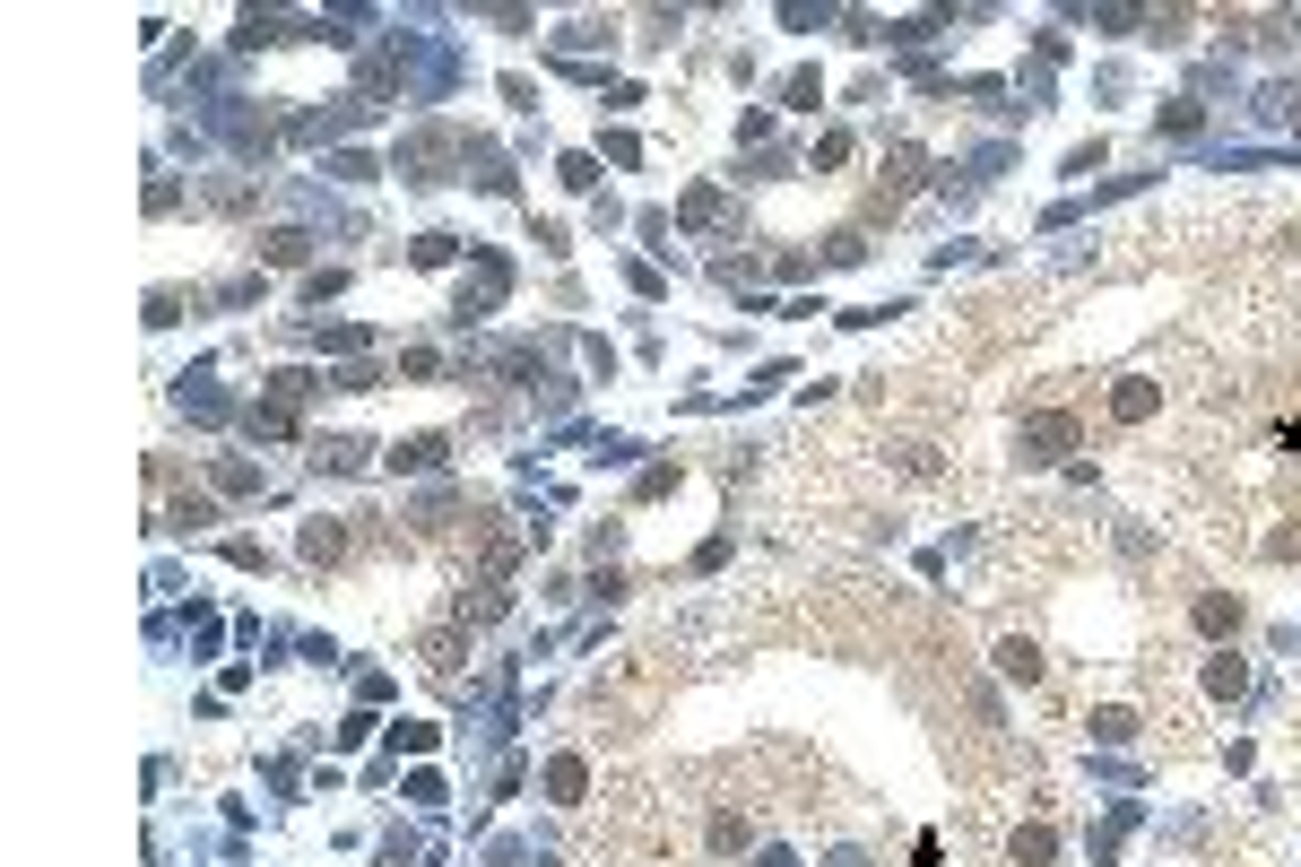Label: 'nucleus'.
<instances>
[{
	"mask_svg": "<svg viewBox=\"0 0 1301 867\" xmlns=\"http://www.w3.org/2000/svg\"><path fill=\"white\" fill-rule=\"evenodd\" d=\"M1015 443H1024V460H1059L1067 443H1076V417H1067V408H1050V417H1024V434H1015Z\"/></svg>",
	"mask_w": 1301,
	"mask_h": 867,
	"instance_id": "f257e3e1",
	"label": "nucleus"
},
{
	"mask_svg": "<svg viewBox=\"0 0 1301 867\" xmlns=\"http://www.w3.org/2000/svg\"><path fill=\"white\" fill-rule=\"evenodd\" d=\"M1154 408H1163V382H1146V373H1128V382L1111 390V417H1119V425H1146Z\"/></svg>",
	"mask_w": 1301,
	"mask_h": 867,
	"instance_id": "f03ea898",
	"label": "nucleus"
},
{
	"mask_svg": "<svg viewBox=\"0 0 1301 867\" xmlns=\"http://www.w3.org/2000/svg\"><path fill=\"white\" fill-rule=\"evenodd\" d=\"M582 789H591V763H582V754H556V763H547V798H556V807H582Z\"/></svg>",
	"mask_w": 1301,
	"mask_h": 867,
	"instance_id": "7ed1b4c3",
	"label": "nucleus"
},
{
	"mask_svg": "<svg viewBox=\"0 0 1301 867\" xmlns=\"http://www.w3.org/2000/svg\"><path fill=\"white\" fill-rule=\"evenodd\" d=\"M1232 624H1241V599H1232V590H1206V599H1197V633H1232Z\"/></svg>",
	"mask_w": 1301,
	"mask_h": 867,
	"instance_id": "20e7f679",
	"label": "nucleus"
},
{
	"mask_svg": "<svg viewBox=\"0 0 1301 867\" xmlns=\"http://www.w3.org/2000/svg\"><path fill=\"white\" fill-rule=\"evenodd\" d=\"M1050 851H1059V833H1050V824H1024V833H1015V867H1042Z\"/></svg>",
	"mask_w": 1301,
	"mask_h": 867,
	"instance_id": "39448f33",
	"label": "nucleus"
},
{
	"mask_svg": "<svg viewBox=\"0 0 1301 867\" xmlns=\"http://www.w3.org/2000/svg\"><path fill=\"white\" fill-rule=\"evenodd\" d=\"M260 251H269V260H278V269H295V260H304V251H313V235H304V226H278V235H269V244H260Z\"/></svg>",
	"mask_w": 1301,
	"mask_h": 867,
	"instance_id": "423d86ee",
	"label": "nucleus"
},
{
	"mask_svg": "<svg viewBox=\"0 0 1301 867\" xmlns=\"http://www.w3.org/2000/svg\"><path fill=\"white\" fill-rule=\"evenodd\" d=\"M443 452H452V443H443V434H417V443H399V452H391V460H399V469H434V460H443Z\"/></svg>",
	"mask_w": 1301,
	"mask_h": 867,
	"instance_id": "0eeeda50",
	"label": "nucleus"
},
{
	"mask_svg": "<svg viewBox=\"0 0 1301 867\" xmlns=\"http://www.w3.org/2000/svg\"><path fill=\"white\" fill-rule=\"evenodd\" d=\"M998 668H1007V677H1042V651H1033V642H998Z\"/></svg>",
	"mask_w": 1301,
	"mask_h": 867,
	"instance_id": "6e6552de",
	"label": "nucleus"
},
{
	"mask_svg": "<svg viewBox=\"0 0 1301 867\" xmlns=\"http://www.w3.org/2000/svg\"><path fill=\"white\" fill-rule=\"evenodd\" d=\"M218 487H226V495H260V469H252V460H218Z\"/></svg>",
	"mask_w": 1301,
	"mask_h": 867,
	"instance_id": "1a4fd4ad",
	"label": "nucleus"
},
{
	"mask_svg": "<svg viewBox=\"0 0 1301 867\" xmlns=\"http://www.w3.org/2000/svg\"><path fill=\"white\" fill-rule=\"evenodd\" d=\"M339 547H348V529H330V520H313V529H304V555H322V564H330Z\"/></svg>",
	"mask_w": 1301,
	"mask_h": 867,
	"instance_id": "9d476101",
	"label": "nucleus"
},
{
	"mask_svg": "<svg viewBox=\"0 0 1301 867\" xmlns=\"http://www.w3.org/2000/svg\"><path fill=\"white\" fill-rule=\"evenodd\" d=\"M1241 686H1250L1241 659H1215V668H1206V694H1241Z\"/></svg>",
	"mask_w": 1301,
	"mask_h": 867,
	"instance_id": "9b49d317",
	"label": "nucleus"
},
{
	"mask_svg": "<svg viewBox=\"0 0 1301 867\" xmlns=\"http://www.w3.org/2000/svg\"><path fill=\"white\" fill-rule=\"evenodd\" d=\"M1093 738H1137V712H1119V703H1111V712H1093Z\"/></svg>",
	"mask_w": 1301,
	"mask_h": 867,
	"instance_id": "f8f14e48",
	"label": "nucleus"
}]
</instances>
